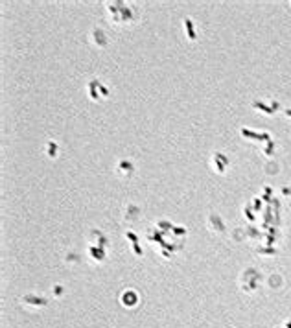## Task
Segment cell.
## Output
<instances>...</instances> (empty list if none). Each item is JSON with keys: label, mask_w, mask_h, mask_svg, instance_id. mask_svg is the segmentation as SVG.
Returning a JSON list of instances; mask_svg holds the SVG:
<instances>
[{"label": "cell", "mask_w": 291, "mask_h": 328, "mask_svg": "<svg viewBox=\"0 0 291 328\" xmlns=\"http://www.w3.org/2000/svg\"><path fill=\"white\" fill-rule=\"evenodd\" d=\"M184 30H186V35H188V41H195V31H194V26H192V18H184Z\"/></svg>", "instance_id": "cell-5"}, {"label": "cell", "mask_w": 291, "mask_h": 328, "mask_svg": "<svg viewBox=\"0 0 291 328\" xmlns=\"http://www.w3.org/2000/svg\"><path fill=\"white\" fill-rule=\"evenodd\" d=\"M46 153H48V157H55V155H57V144L52 142V140H48V144H46Z\"/></svg>", "instance_id": "cell-7"}, {"label": "cell", "mask_w": 291, "mask_h": 328, "mask_svg": "<svg viewBox=\"0 0 291 328\" xmlns=\"http://www.w3.org/2000/svg\"><path fill=\"white\" fill-rule=\"evenodd\" d=\"M138 216H140V210H138L135 205H127V207H125V219H127V223L138 219Z\"/></svg>", "instance_id": "cell-3"}, {"label": "cell", "mask_w": 291, "mask_h": 328, "mask_svg": "<svg viewBox=\"0 0 291 328\" xmlns=\"http://www.w3.org/2000/svg\"><path fill=\"white\" fill-rule=\"evenodd\" d=\"M98 79H92L90 83H88V92H90V98L92 100H98V94H96V89H98Z\"/></svg>", "instance_id": "cell-6"}, {"label": "cell", "mask_w": 291, "mask_h": 328, "mask_svg": "<svg viewBox=\"0 0 291 328\" xmlns=\"http://www.w3.org/2000/svg\"><path fill=\"white\" fill-rule=\"evenodd\" d=\"M208 223H210V229L221 231V221H219V218H218V216H216V219H214V214H210V218H208Z\"/></svg>", "instance_id": "cell-8"}, {"label": "cell", "mask_w": 291, "mask_h": 328, "mask_svg": "<svg viewBox=\"0 0 291 328\" xmlns=\"http://www.w3.org/2000/svg\"><path fill=\"white\" fill-rule=\"evenodd\" d=\"M22 304H26V306H44L46 304V299H42V297H24L22 299Z\"/></svg>", "instance_id": "cell-4"}, {"label": "cell", "mask_w": 291, "mask_h": 328, "mask_svg": "<svg viewBox=\"0 0 291 328\" xmlns=\"http://www.w3.org/2000/svg\"><path fill=\"white\" fill-rule=\"evenodd\" d=\"M98 90H100V94H101L103 98H107V96H109V92H107V89H105V87H103L101 83H98Z\"/></svg>", "instance_id": "cell-9"}, {"label": "cell", "mask_w": 291, "mask_h": 328, "mask_svg": "<svg viewBox=\"0 0 291 328\" xmlns=\"http://www.w3.org/2000/svg\"><path fill=\"white\" fill-rule=\"evenodd\" d=\"M90 42L98 48H105L109 44V37L101 28H92L90 30Z\"/></svg>", "instance_id": "cell-1"}, {"label": "cell", "mask_w": 291, "mask_h": 328, "mask_svg": "<svg viewBox=\"0 0 291 328\" xmlns=\"http://www.w3.org/2000/svg\"><path fill=\"white\" fill-rule=\"evenodd\" d=\"M118 172H120L122 175H125V177H131L133 172H135V168H133V164H131L129 160H120V162H118Z\"/></svg>", "instance_id": "cell-2"}]
</instances>
